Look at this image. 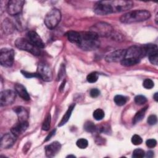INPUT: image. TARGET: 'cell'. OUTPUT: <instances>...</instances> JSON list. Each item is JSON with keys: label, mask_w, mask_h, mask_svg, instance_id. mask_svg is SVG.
<instances>
[{"label": "cell", "mask_w": 158, "mask_h": 158, "mask_svg": "<svg viewBox=\"0 0 158 158\" xmlns=\"http://www.w3.org/2000/svg\"><path fill=\"white\" fill-rule=\"evenodd\" d=\"M77 44L83 50L93 51L99 48L100 41L96 34L89 31L80 33V39Z\"/></svg>", "instance_id": "6da1fadb"}, {"label": "cell", "mask_w": 158, "mask_h": 158, "mask_svg": "<svg viewBox=\"0 0 158 158\" xmlns=\"http://www.w3.org/2000/svg\"><path fill=\"white\" fill-rule=\"evenodd\" d=\"M151 17V14L146 10H136L122 15L120 20L123 23H131L144 21Z\"/></svg>", "instance_id": "7a4b0ae2"}, {"label": "cell", "mask_w": 158, "mask_h": 158, "mask_svg": "<svg viewBox=\"0 0 158 158\" xmlns=\"http://www.w3.org/2000/svg\"><path fill=\"white\" fill-rule=\"evenodd\" d=\"M61 19L60 11L57 9H52L49 10L44 17V23L49 29L54 28Z\"/></svg>", "instance_id": "3957f363"}, {"label": "cell", "mask_w": 158, "mask_h": 158, "mask_svg": "<svg viewBox=\"0 0 158 158\" xmlns=\"http://www.w3.org/2000/svg\"><path fill=\"white\" fill-rule=\"evenodd\" d=\"M15 44L19 49L28 51L35 56H38L40 54V48L34 46L28 40L23 38H17L15 42Z\"/></svg>", "instance_id": "277c9868"}, {"label": "cell", "mask_w": 158, "mask_h": 158, "mask_svg": "<svg viewBox=\"0 0 158 158\" xmlns=\"http://www.w3.org/2000/svg\"><path fill=\"white\" fill-rule=\"evenodd\" d=\"M110 5L112 13L121 12L130 9L133 3L131 1H124V0H115V1H108Z\"/></svg>", "instance_id": "5b68a950"}, {"label": "cell", "mask_w": 158, "mask_h": 158, "mask_svg": "<svg viewBox=\"0 0 158 158\" xmlns=\"http://www.w3.org/2000/svg\"><path fill=\"white\" fill-rule=\"evenodd\" d=\"M14 51L12 49L2 48L0 52V63L1 65L9 67L14 63Z\"/></svg>", "instance_id": "8992f818"}, {"label": "cell", "mask_w": 158, "mask_h": 158, "mask_svg": "<svg viewBox=\"0 0 158 158\" xmlns=\"http://www.w3.org/2000/svg\"><path fill=\"white\" fill-rule=\"evenodd\" d=\"M99 36H108L112 34V27L106 23L100 22L93 25L90 30Z\"/></svg>", "instance_id": "52a82bcc"}, {"label": "cell", "mask_w": 158, "mask_h": 158, "mask_svg": "<svg viewBox=\"0 0 158 158\" xmlns=\"http://www.w3.org/2000/svg\"><path fill=\"white\" fill-rule=\"evenodd\" d=\"M37 74L45 81H50L52 78V73L49 66L45 62H40L38 65Z\"/></svg>", "instance_id": "ba28073f"}, {"label": "cell", "mask_w": 158, "mask_h": 158, "mask_svg": "<svg viewBox=\"0 0 158 158\" xmlns=\"http://www.w3.org/2000/svg\"><path fill=\"white\" fill-rule=\"evenodd\" d=\"M146 55V52L144 46L140 47L137 46H132L126 50L125 58H135L140 59Z\"/></svg>", "instance_id": "9c48e42d"}, {"label": "cell", "mask_w": 158, "mask_h": 158, "mask_svg": "<svg viewBox=\"0 0 158 158\" xmlns=\"http://www.w3.org/2000/svg\"><path fill=\"white\" fill-rule=\"evenodd\" d=\"M25 2L22 0H11L7 4V12L10 15L19 14L23 8Z\"/></svg>", "instance_id": "30bf717a"}, {"label": "cell", "mask_w": 158, "mask_h": 158, "mask_svg": "<svg viewBox=\"0 0 158 158\" xmlns=\"http://www.w3.org/2000/svg\"><path fill=\"white\" fill-rule=\"evenodd\" d=\"M16 97L15 93L10 89L4 90L0 94V104L1 106H5L13 103Z\"/></svg>", "instance_id": "8fae6325"}, {"label": "cell", "mask_w": 158, "mask_h": 158, "mask_svg": "<svg viewBox=\"0 0 158 158\" xmlns=\"http://www.w3.org/2000/svg\"><path fill=\"white\" fill-rule=\"evenodd\" d=\"M93 10L96 14L100 15H104L112 14V11L108 1H101L97 2L94 6Z\"/></svg>", "instance_id": "7c38bea8"}, {"label": "cell", "mask_w": 158, "mask_h": 158, "mask_svg": "<svg viewBox=\"0 0 158 158\" xmlns=\"http://www.w3.org/2000/svg\"><path fill=\"white\" fill-rule=\"evenodd\" d=\"M146 55H148L149 61L151 64L157 65L158 64V53H157V47L156 44H146L144 46Z\"/></svg>", "instance_id": "4fadbf2b"}, {"label": "cell", "mask_w": 158, "mask_h": 158, "mask_svg": "<svg viewBox=\"0 0 158 158\" xmlns=\"http://www.w3.org/2000/svg\"><path fill=\"white\" fill-rule=\"evenodd\" d=\"M125 49H118L107 54L105 57V60L107 62H121L125 57Z\"/></svg>", "instance_id": "5bb4252c"}, {"label": "cell", "mask_w": 158, "mask_h": 158, "mask_svg": "<svg viewBox=\"0 0 158 158\" xmlns=\"http://www.w3.org/2000/svg\"><path fill=\"white\" fill-rule=\"evenodd\" d=\"M17 136L13 133L5 134L1 139V148L2 149L10 148L15 143Z\"/></svg>", "instance_id": "9a60e30c"}, {"label": "cell", "mask_w": 158, "mask_h": 158, "mask_svg": "<svg viewBox=\"0 0 158 158\" xmlns=\"http://www.w3.org/2000/svg\"><path fill=\"white\" fill-rule=\"evenodd\" d=\"M61 145L60 143L54 141L45 147V152L47 157H52L55 156L60 150Z\"/></svg>", "instance_id": "2e32d148"}, {"label": "cell", "mask_w": 158, "mask_h": 158, "mask_svg": "<svg viewBox=\"0 0 158 158\" xmlns=\"http://www.w3.org/2000/svg\"><path fill=\"white\" fill-rule=\"evenodd\" d=\"M28 40L35 46L38 48H43L44 43L40 38V36L34 31H30L27 33Z\"/></svg>", "instance_id": "e0dca14e"}, {"label": "cell", "mask_w": 158, "mask_h": 158, "mask_svg": "<svg viewBox=\"0 0 158 158\" xmlns=\"http://www.w3.org/2000/svg\"><path fill=\"white\" fill-rule=\"evenodd\" d=\"M28 123L27 121L20 122L19 121L17 123L14 125L11 128V133H13L17 137L22 135L28 128Z\"/></svg>", "instance_id": "ac0fdd59"}, {"label": "cell", "mask_w": 158, "mask_h": 158, "mask_svg": "<svg viewBox=\"0 0 158 158\" xmlns=\"http://www.w3.org/2000/svg\"><path fill=\"white\" fill-rule=\"evenodd\" d=\"M13 110L16 113L19 118V121H27L28 118V112L26 109L22 106H16L14 107Z\"/></svg>", "instance_id": "d6986e66"}, {"label": "cell", "mask_w": 158, "mask_h": 158, "mask_svg": "<svg viewBox=\"0 0 158 158\" xmlns=\"http://www.w3.org/2000/svg\"><path fill=\"white\" fill-rule=\"evenodd\" d=\"M15 87V90L16 91L17 93L24 100L28 101L29 100L30 98V96L27 91V89H25V88L22 85V84H19V83H16L14 86Z\"/></svg>", "instance_id": "ffe728a7"}, {"label": "cell", "mask_w": 158, "mask_h": 158, "mask_svg": "<svg viewBox=\"0 0 158 158\" xmlns=\"http://www.w3.org/2000/svg\"><path fill=\"white\" fill-rule=\"evenodd\" d=\"M2 28L5 33L10 34L14 30V25L10 20L6 19H4L2 23Z\"/></svg>", "instance_id": "44dd1931"}, {"label": "cell", "mask_w": 158, "mask_h": 158, "mask_svg": "<svg viewBox=\"0 0 158 158\" xmlns=\"http://www.w3.org/2000/svg\"><path fill=\"white\" fill-rule=\"evenodd\" d=\"M74 107H75V104H71L69 106V107L68 108V109L66 111L65 114L63 116L62 120L59 122V123L58 125L59 127H61V126L64 125V124H65L68 122V120H69V118H70V117L71 116V114H72V111H73V110L74 109Z\"/></svg>", "instance_id": "7402d4cb"}, {"label": "cell", "mask_w": 158, "mask_h": 158, "mask_svg": "<svg viewBox=\"0 0 158 158\" xmlns=\"http://www.w3.org/2000/svg\"><path fill=\"white\" fill-rule=\"evenodd\" d=\"M66 36L69 41L73 43H76L77 44L78 43L80 39V33L74 31H69L66 33Z\"/></svg>", "instance_id": "603a6c76"}, {"label": "cell", "mask_w": 158, "mask_h": 158, "mask_svg": "<svg viewBox=\"0 0 158 158\" xmlns=\"http://www.w3.org/2000/svg\"><path fill=\"white\" fill-rule=\"evenodd\" d=\"M147 108H148V107L146 106V107L141 109L140 110H139L135 114V117H133V123L134 124H136V123L140 122L143 118V117L145 115V113H146V111L147 110Z\"/></svg>", "instance_id": "cb8c5ba5"}, {"label": "cell", "mask_w": 158, "mask_h": 158, "mask_svg": "<svg viewBox=\"0 0 158 158\" xmlns=\"http://www.w3.org/2000/svg\"><path fill=\"white\" fill-rule=\"evenodd\" d=\"M139 59H135V58H124L121 62V64L125 67L128 66H132L134 65L137 64L139 62Z\"/></svg>", "instance_id": "d4e9b609"}, {"label": "cell", "mask_w": 158, "mask_h": 158, "mask_svg": "<svg viewBox=\"0 0 158 158\" xmlns=\"http://www.w3.org/2000/svg\"><path fill=\"white\" fill-rule=\"evenodd\" d=\"M114 101L117 106H122L126 104L127 98L122 95H116L114 98Z\"/></svg>", "instance_id": "484cf974"}, {"label": "cell", "mask_w": 158, "mask_h": 158, "mask_svg": "<svg viewBox=\"0 0 158 158\" xmlns=\"http://www.w3.org/2000/svg\"><path fill=\"white\" fill-rule=\"evenodd\" d=\"M83 127H84V129L86 131L90 132V133H93V132L95 131L96 130V127L95 125L91 121L86 122L84 124Z\"/></svg>", "instance_id": "4316f807"}, {"label": "cell", "mask_w": 158, "mask_h": 158, "mask_svg": "<svg viewBox=\"0 0 158 158\" xmlns=\"http://www.w3.org/2000/svg\"><path fill=\"white\" fill-rule=\"evenodd\" d=\"M93 117L96 120H102L104 117V111L101 109H97L95 110L93 112Z\"/></svg>", "instance_id": "83f0119b"}, {"label": "cell", "mask_w": 158, "mask_h": 158, "mask_svg": "<svg viewBox=\"0 0 158 158\" xmlns=\"http://www.w3.org/2000/svg\"><path fill=\"white\" fill-rule=\"evenodd\" d=\"M50 123H51V115L49 114L45 118L43 125H42V129L45 131H48L50 128Z\"/></svg>", "instance_id": "f1b7e54d"}, {"label": "cell", "mask_w": 158, "mask_h": 158, "mask_svg": "<svg viewBox=\"0 0 158 158\" xmlns=\"http://www.w3.org/2000/svg\"><path fill=\"white\" fill-rule=\"evenodd\" d=\"M76 144L80 149H85L88 145V142L85 138H80L77 140Z\"/></svg>", "instance_id": "f546056e"}, {"label": "cell", "mask_w": 158, "mask_h": 158, "mask_svg": "<svg viewBox=\"0 0 158 158\" xmlns=\"http://www.w3.org/2000/svg\"><path fill=\"white\" fill-rule=\"evenodd\" d=\"M98 79V74L96 72H91L87 75L86 80L89 83H94Z\"/></svg>", "instance_id": "4dcf8cb0"}, {"label": "cell", "mask_w": 158, "mask_h": 158, "mask_svg": "<svg viewBox=\"0 0 158 158\" xmlns=\"http://www.w3.org/2000/svg\"><path fill=\"white\" fill-rule=\"evenodd\" d=\"M144 156H145V152L141 149H136L133 152L132 157L134 158H141Z\"/></svg>", "instance_id": "1f68e13d"}, {"label": "cell", "mask_w": 158, "mask_h": 158, "mask_svg": "<svg viewBox=\"0 0 158 158\" xmlns=\"http://www.w3.org/2000/svg\"><path fill=\"white\" fill-rule=\"evenodd\" d=\"M147 99L143 95H138L135 98V102L138 105H142L146 102Z\"/></svg>", "instance_id": "d6a6232c"}, {"label": "cell", "mask_w": 158, "mask_h": 158, "mask_svg": "<svg viewBox=\"0 0 158 158\" xmlns=\"http://www.w3.org/2000/svg\"><path fill=\"white\" fill-rule=\"evenodd\" d=\"M131 143L134 144V145H139L141 144L143 142V139L141 138L140 136L138 135H135L132 136L131 138Z\"/></svg>", "instance_id": "836d02e7"}, {"label": "cell", "mask_w": 158, "mask_h": 158, "mask_svg": "<svg viewBox=\"0 0 158 158\" xmlns=\"http://www.w3.org/2000/svg\"><path fill=\"white\" fill-rule=\"evenodd\" d=\"M143 85L146 89H151L152 88L154 87V82L152 80L147 78V79H145L144 80Z\"/></svg>", "instance_id": "e575fe53"}, {"label": "cell", "mask_w": 158, "mask_h": 158, "mask_svg": "<svg viewBox=\"0 0 158 158\" xmlns=\"http://www.w3.org/2000/svg\"><path fill=\"white\" fill-rule=\"evenodd\" d=\"M157 117L155 115H151L148 118V123L150 125H155L157 123Z\"/></svg>", "instance_id": "d590c367"}, {"label": "cell", "mask_w": 158, "mask_h": 158, "mask_svg": "<svg viewBox=\"0 0 158 158\" xmlns=\"http://www.w3.org/2000/svg\"><path fill=\"white\" fill-rule=\"evenodd\" d=\"M146 146L148 147V148H154L156 144H157V141L156 139H149L146 141Z\"/></svg>", "instance_id": "8d00e7d4"}, {"label": "cell", "mask_w": 158, "mask_h": 158, "mask_svg": "<svg viewBox=\"0 0 158 158\" xmlns=\"http://www.w3.org/2000/svg\"><path fill=\"white\" fill-rule=\"evenodd\" d=\"M100 94V91L97 88H93L90 91V96L92 98H97Z\"/></svg>", "instance_id": "74e56055"}, {"label": "cell", "mask_w": 158, "mask_h": 158, "mask_svg": "<svg viewBox=\"0 0 158 158\" xmlns=\"http://www.w3.org/2000/svg\"><path fill=\"white\" fill-rule=\"evenodd\" d=\"M22 73L23 75L27 77V78H31V77H39L38 75L36 73H29L25 71H22Z\"/></svg>", "instance_id": "f35d334b"}, {"label": "cell", "mask_w": 158, "mask_h": 158, "mask_svg": "<svg viewBox=\"0 0 158 158\" xmlns=\"http://www.w3.org/2000/svg\"><path fill=\"white\" fill-rule=\"evenodd\" d=\"M154 156V152L151 151H148L146 154V157H149V158H151V157H152Z\"/></svg>", "instance_id": "ab89813d"}, {"label": "cell", "mask_w": 158, "mask_h": 158, "mask_svg": "<svg viewBox=\"0 0 158 158\" xmlns=\"http://www.w3.org/2000/svg\"><path fill=\"white\" fill-rule=\"evenodd\" d=\"M54 133H55V130H53V131H52V132H51V133H50V134H49V135L46 137V140H45V141H48V140H49V139H50V138L51 137V136H52Z\"/></svg>", "instance_id": "60d3db41"}, {"label": "cell", "mask_w": 158, "mask_h": 158, "mask_svg": "<svg viewBox=\"0 0 158 158\" xmlns=\"http://www.w3.org/2000/svg\"><path fill=\"white\" fill-rule=\"evenodd\" d=\"M154 99H155L156 101H158V93H156L154 95Z\"/></svg>", "instance_id": "b9f144b4"}, {"label": "cell", "mask_w": 158, "mask_h": 158, "mask_svg": "<svg viewBox=\"0 0 158 158\" xmlns=\"http://www.w3.org/2000/svg\"><path fill=\"white\" fill-rule=\"evenodd\" d=\"M75 157V156H73V155H69V156H67V157Z\"/></svg>", "instance_id": "7bdbcfd3"}]
</instances>
